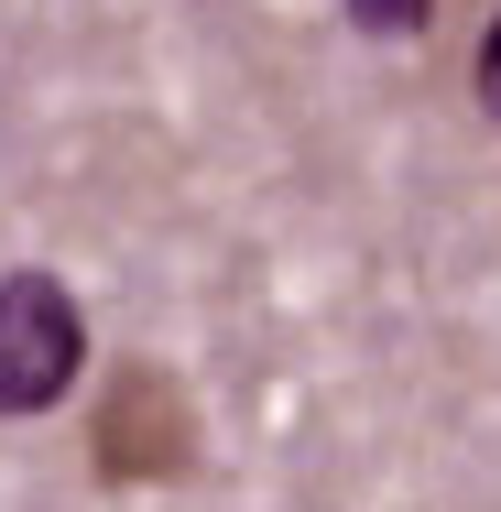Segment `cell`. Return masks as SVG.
Segmentation results:
<instances>
[{
	"instance_id": "cell-1",
	"label": "cell",
	"mask_w": 501,
	"mask_h": 512,
	"mask_svg": "<svg viewBox=\"0 0 501 512\" xmlns=\"http://www.w3.org/2000/svg\"><path fill=\"white\" fill-rule=\"evenodd\" d=\"M88 382V316L55 273H0V414H55Z\"/></svg>"
},
{
	"instance_id": "cell-2",
	"label": "cell",
	"mask_w": 501,
	"mask_h": 512,
	"mask_svg": "<svg viewBox=\"0 0 501 512\" xmlns=\"http://www.w3.org/2000/svg\"><path fill=\"white\" fill-rule=\"evenodd\" d=\"M469 99H480V120H501V11L480 22V55H469Z\"/></svg>"
},
{
	"instance_id": "cell-3",
	"label": "cell",
	"mask_w": 501,
	"mask_h": 512,
	"mask_svg": "<svg viewBox=\"0 0 501 512\" xmlns=\"http://www.w3.org/2000/svg\"><path fill=\"white\" fill-rule=\"evenodd\" d=\"M349 22H371V33H425V22H436V0H349Z\"/></svg>"
}]
</instances>
